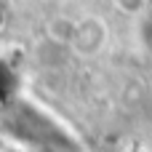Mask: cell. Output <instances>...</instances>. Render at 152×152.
<instances>
[{
	"label": "cell",
	"mask_w": 152,
	"mask_h": 152,
	"mask_svg": "<svg viewBox=\"0 0 152 152\" xmlns=\"http://www.w3.org/2000/svg\"><path fill=\"white\" fill-rule=\"evenodd\" d=\"M110 43V29L104 24V19L99 16H83L77 19V32L72 40V51L83 59H94L104 51V45Z\"/></svg>",
	"instance_id": "6da1fadb"
},
{
	"label": "cell",
	"mask_w": 152,
	"mask_h": 152,
	"mask_svg": "<svg viewBox=\"0 0 152 152\" xmlns=\"http://www.w3.org/2000/svg\"><path fill=\"white\" fill-rule=\"evenodd\" d=\"M142 40L147 48H152V13H144L142 19Z\"/></svg>",
	"instance_id": "5b68a950"
},
{
	"label": "cell",
	"mask_w": 152,
	"mask_h": 152,
	"mask_svg": "<svg viewBox=\"0 0 152 152\" xmlns=\"http://www.w3.org/2000/svg\"><path fill=\"white\" fill-rule=\"evenodd\" d=\"M75 32H77V19H69V16H53L45 24V35L56 45H72Z\"/></svg>",
	"instance_id": "7a4b0ae2"
},
{
	"label": "cell",
	"mask_w": 152,
	"mask_h": 152,
	"mask_svg": "<svg viewBox=\"0 0 152 152\" xmlns=\"http://www.w3.org/2000/svg\"><path fill=\"white\" fill-rule=\"evenodd\" d=\"M118 11L128 13V16H144L147 13V0H115Z\"/></svg>",
	"instance_id": "277c9868"
},
{
	"label": "cell",
	"mask_w": 152,
	"mask_h": 152,
	"mask_svg": "<svg viewBox=\"0 0 152 152\" xmlns=\"http://www.w3.org/2000/svg\"><path fill=\"white\" fill-rule=\"evenodd\" d=\"M16 96V75L13 69L0 59V107L11 104V99Z\"/></svg>",
	"instance_id": "3957f363"
}]
</instances>
